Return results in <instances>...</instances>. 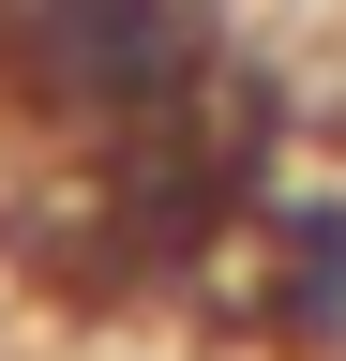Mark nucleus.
Masks as SVG:
<instances>
[{
	"label": "nucleus",
	"instance_id": "nucleus-1",
	"mask_svg": "<svg viewBox=\"0 0 346 361\" xmlns=\"http://www.w3.org/2000/svg\"><path fill=\"white\" fill-rule=\"evenodd\" d=\"M241 90H271V61L226 0H0V121L30 135V166L181 135Z\"/></svg>",
	"mask_w": 346,
	"mask_h": 361
},
{
	"label": "nucleus",
	"instance_id": "nucleus-2",
	"mask_svg": "<svg viewBox=\"0 0 346 361\" xmlns=\"http://www.w3.org/2000/svg\"><path fill=\"white\" fill-rule=\"evenodd\" d=\"M241 331L256 361H346V166H286L241 226Z\"/></svg>",
	"mask_w": 346,
	"mask_h": 361
}]
</instances>
